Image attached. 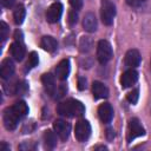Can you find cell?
<instances>
[{"instance_id": "obj_1", "label": "cell", "mask_w": 151, "mask_h": 151, "mask_svg": "<svg viewBox=\"0 0 151 151\" xmlns=\"http://www.w3.org/2000/svg\"><path fill=\"white\" fill-rule=\"evenodd\" d=\"M57 112L64 117L73 118V117H80L85 113L84 105L76 99H67L57 106Z\"/></svg>"}, {"instance_id": "obj_2", "label": "cell", "mask_w": 151, "mask_h": 151, "mask_svg": "<svg viewBox=\"0 0 151 151\" xmlns=\"http://www.w3.org/2000/svg\"><path fill=\"white\" fill-rule=\"evenodd\" d=\"M113 57V51L107 40H99L97 45V59L98 61L104 65L109 63Z\"/></svg>"}, {"instance_id": "obj_3", "label": "cell", "mask_w": 151, "mask_h": 151, "mask_svg": "<svg viewBox=\"0 0 151 151\" xmlns=\"http://www.w3.org/2000/svg\"><path fill=\"white\" fill-rule=\"evenodd\" d=\"M100 17H101V21L110 26L113 22V19L116 17V6L113 5V2H111L110 0H101V6H100Z\"/></svg>"}, {"instance_id": "obj_4", "label": "cell", "mask_w": 151, "mask_h": 151, "mask_svg": "<svg viewBox=\"0 0 151 151\" xmlns=\"http://www.w3.org/2000/svg\"><path fill=\"white\" fill-rule=\"evenodd\" d=\"M145 134V130L143 127V125L140 124L138 118H131L129 120V126H127V143H131L134 138L144 136Z\"/></svg>"}, {"instance_id": "obj_5", "label": "cell", "mask_w": 151, "mask_h": 151, "mask_svg": "<svg viewBox=\"0 0 151 151\" xmlns=\"http://www.w3.org/2000/svg\"><path fill=\"white\" fill-rule=\"evenodd\" d=\"M91 134V125L87 120H79L76 124V129H74V136L77 138L78 142H86L88 139Z\"/></svg>"}, {"instance_id": "obj_6", "label": "cell", "mask_w": 151, "mask_h": 151, "mask_svg": "<svg viewBox=\"0 0 151 151\" xmlns=\"http://www.w3.org/2000/svg\"><path fill=\"white\" fill-rule=\"evenodd\" d=\"M21 118L14 112V110L11 107H7L5 111H4V125L7 130H14L17 126H18V123Z\"/></svg>"}, {"instance_id": "obj_7", "label": "cell", "mask_w": 151, "mask_h": 151, "mask_svg": "<svg viewBox=\"0 0 151 151\" xmlns=\"http://www.w3.org/2000/svg\"><path fill=\"white\" fill-rule=\"evenodd\" d=\"M61 14H63V5L60 2H54L48 7L46 12V20L50 24H55L60 20Z\"/></svg>"}, {"instance_id": "obj_8", "label": "cell", "mask_w": 151, "mask_h": 151, "mask_svg": "<svg viewBox=\"0 0 151 151\" xmlns=\"http://www.w3.org/2000/svg\"><path fill=\"white\" fill-rule=\"evenodd\" d=\"M53 129H54V131L57 132V134L59 136V138L61 140H66L70 136V132H71L70 123H67L65 120H61V119H58L53 123Z\"/></svg>"}, {"instance_id": "obj_9", "label": "cell", "mask_w": 151, "mask_h": 151, "mask_svg": "<svg viewBox=\"0 0 151 151\" xmlns=\"http://www.w3.org/2000/svg\"><path fill=\"white\" fill-rule=\"evenodd\" d=\"M137 80H138V73H137V71L133 70V68H129V70H126L122 74L120 84H122V87L123 88H127V87H131L133 84H136Z\"/></svg>"}, {"instance_id": "obj_10", "label": "cell", "mask_w": 151, "mask_h": 151, "mask_svg": "<svg viewBox=\"0 0 151 151\" xmlns=\"http://www.w3.org/2000/svg\"><path fill=\"white\" fill-rule=\"evenodd\" d=\"M41 81L44 85V88L46 91V93L51 97H53L57 92V85H55V79L54 76H52L51 73H45L41 77Z\"/></svg>"}, {"instance_id": "obj_11", "label": "cell", "mask_w": 151, "mask_h": 151, "mask_svg": "<svg viewBox=\"0 0 151 151\" xmlns=\"http://www.w3.org/2000/svg\"><path fill=\"white\" fill-rule=\"evenodd\" d=\"M140 60H142V58H140V53H139L137 50H134V48L129 50V51L126 52V54H125V59H124L125 65H126L127 67H130V68H134V67L139 66Z\"/></svg>"}, {"instance_id": "obj_12", "label": "cell", "mask_w": 151, "mask_h": 151, "mask_svg": "<svg viewBox=\"0 0 151 151\" xmlns=\"http://www.w3.org/2000/svg\"><path fill=\"white\" fill-rule=\"evenodd\" d=\"M98 114H99V118L103 123L109 124L113 118V109H112L111 104H109V103L101 104L98 107Z\"/></svg>"}, {"instance_id": "obj_13", "label": "cell", "mask_w": 151, "mask_h": 151, "mask_svg": "<svg viewBox=\"0 0 151 151\" xmlns=\"http://www.w3.org/2000/svg\"><path fill=\"white\" fill-rule=\"evenodd\" d=\"M70 74V60L63 59L57 66H55V76L60 80H66Z\"/></svg>"}, {"instance_id": "obj_14", "label": "cell", "mask_w": 151, "mask_h": 151, "mask_svg": "<svg viewBox=\"0 0 151 151\" xmlns=\"http://www.w3.org/2000/svg\"><path fill=\"white\" fill-rule=\"evenodd\" d=\"M14 70H15V67H14V64L11 59L7 58V59L2 60V63L0 65V76H1V78L2 79H9L13 76Z\"/></svg>"}, {"instance_id": "obj_15", "label": "cell", "mask_w": 151, "mask_h": 151, "mask_svg": "<svg viewBox=\"0 0 151 151\" xmlns=\"http://www.w3.org/2000/svg\"><path fill=\"white\" fill-rule=\"evenodd\" d=\"M25 53H26V50H25V46H24L22 41H17L15 40L11 45V54L17 61H21L25 57Z\"/></svg>"}, {"instance_id": "obj_16", "label": "cell", "mask_w": 151, "mask_h": 151, "mask_svg": "<svg viewBox=\"0 0 151 151\" xmlns=\"http://www.w3.org/2000/svg\"><path fill=\"white\" fill-rule=\"evenodd\" d=\"M83 27L86 32H96L97 29V19H96V15L91 12L86 13L84 15V19H83Z\"/></svg>"}, {"instance_id": "obj_17", "label": "cell", "mask_w": 151, "mask_h": 151, "mask_svg": "<svg viewBox=\"0 0 151 151\" xmlns=\"http://www.w3.org/2000/svg\"><path fill=\"white\" fill-rule=\"evenodd\" d=\"M92 93L96 99H103L109 97V90L107 87L100 83V81H93L92 84Z\"/></svg>"}, {"instance_id": "obj_18", "label": "cell", "mask_w": 151, "mask_h": 151, "mask_svg": "<svg viewBox=\"0 0 151 151\" xmlns=\"http://www.w3.org/2000/svg\"><path fill=\"white\" fill-rule=\"evenodd\" d=\"M40 46H41L45 51L51 52V53H53V52H55V51L58 50V42H57V40H55L53 37H51V35H44V37L41 38V40H40Z\"/></svg>"}, {"instance_id": "obj_19", "label": "cell", "mask_w": 151, "mask_h": 151, "mask_svg": "<svg viewBox=\"0 0 151 151\" xmlns=\"http://www.w3.org/2000/svg\"><path fill=\"white\" fill-rule=\"evenodd\" d=\"M12 109L14 110V112H15L21 119H22L24 117H26L27 113H28V106H27V104H26L24 100H19V101L14 103V104L12 105Z\"/></svg>"}, {"instance_id": "obj_20", "label": "cell", "mask_w": 151, "mask_h": 151, "mask_svg": "<svg viewBox=\"0 0 151 151\" xmlns=\"http://www.w3.org/2000/svg\"><path fill=\"white\" fill-rule=\"evenodd\" d=\"M25 15H26V11H25V7L19 4L14 11H13V19H14V22L17 25H21L24 22V19H25Z\"/></svg>"}, {"instance_id": "obj_21", "label": "cell", "mask_w": 151, "mask_h": 151, "mask_svg": "<svg viewBox=\"0 0 151 151\" xmlns=\"http://www.w3.org/2000/svg\"><path fill=\"white\" fill-rule=\"evenodd\" d=\"M93 47V40L90 37H81L79 40V50L81 53H88Z\"/></svg>"}, {"instance_id": "obj_22", "label": "cell", "mask_w": 151, "mask_h": 151, "mask_svg": "<svg viewBox=\"0 0 151 151\" xmlns=\"http://www.w3.org/2000/svg\"><path fill=\"white\" fill-rule=\"evenodd\" d=\"M44 140H45V145L47 149H53L57 145V136L53 131L51 130H46L44 133Z\"/></svg>"}, {"instance_id": "obj_23", "label": "cell", "mask_w": 151, "mask_h": 151, "mask_svg": "<svg viewBox=\"0 0 151 151\" xmlns=\"http://www.w3.org/2000/svg\"><path fill=\"white\" fill-rule=\"evenodd\" d=\"M39 63V58H38V53L37 52H31L28 55V60L26 63V71L32 70L33 67H35Z\"/></svg>"}, {"instance_id": "obj_24", "label": "cell", "mask_w": 151, "mask_h": 151, "mask_svg": "<svg viewBox=\"0 0 151 151\" xmlns=\"http://www.w3.org/2000/svg\"><path fill=\"white\" fill-rule=\"evenodd\" d=\"M138 98H139V90H138V88L132 90V91L129 92L127 96H126V99H127L129 103H131L132 105H134V104L138 101Z\"/></svg>"}, {"instance_id": "obj_25", "label": "cell", "mask_w": 151, "mask_h": 151, "mask_svg": "<svg viewBox=\"0 0 151 151\" xmlns=\"http://www.w3.org/2000/svg\"><path fill=\"white\" fill-rule=\"evenodd\" d=\"M7 37H8V26H7L6 22L1 21L0 22V38H1V42L2 44L6 41Z\"/></svg>"}, {"instance_id": "obj_26", "label": "cell", "mask_w": 151, "mask_h": 151, "mask_svg": "<svg viewBox=\"0 0 151 151\" xmlns=\"http://www.w3.org/2000/svg\"><path fill=\"white\" fill-rule=\"evenodd\" d=\"M28 90V86L26 84V81H19L17 85H15V93L17 94H25Z\"/></svg>"}, {"instance_id": "obj_27", "label": "cell", "mask_w": 151, "mask_h": 151, "mask_svg": "<svg viewBox=\"0 0 151 151\" xmlns=\"http://www.w3.org/2000/svg\"><path fill=\"white\" fill-rule=\"evenodd\" d=\"M77 21H78V13L76 12V9H71L68 12V25L73 26L77 24Z\"/></svg>"}, {"instance_id": "obj_28", "label": "cell", "mask_w": 151, "mask_h": 151, "mask_svg": "<svg viewBox=\"0 0 151 151\" xmlns=\"http://www.w3.org/2000/svg\"><path fill=\"white\" fill-rule=\"evenodd\" d=\"M19 149L20 150H34L35 145L32 144V142H24L22 144L19 145Z\"/></svg>"}, {"instance_id": "obj_29", "label": "cell", "mask_w": 151, "mask_h": 151, "mask_svg": "<svg viewBox=\"0 0 151 151\" xmlns=\"http://www.w3.org/2000/svg\"><path fill=\"white\" fill-rule=\"evenodd\" d=\"M68 1L74 9H80L83 7V2H84V0H68Z\"/></svg>"}, {"instance_id": "obj_30", "label": "cell", "mask_w": 151, "mask_h": 151, "mask_svg": "<svg viewBox=\"0 0 151 151\" xmlns=\"http://www.w3.org/2000/svg\"><path fill=\"white\" fill-rule=\"evenodd\" d=\"M86 79H85V77H79L78 78V88L80 90V91H83V90H85L86 88Z\"/></svg>"}, {"instance_id": "obj_31", "label": "cell", "mask_w": 151, "mask_h": 151, "mask_svg": "<svg viewBox=\"0 0 151 151\" xmlns=\"http://www.w3.org/2000/svg\"><path fill=\"white\" fill-rule=\"evenodd\" d=\"M143 2H144V0H126V4L130 6H133V7H137V6L142 5Z\"/></svg>"}, {"instance_id": "obj_32", "label": "cell", "mask_w": 151, "mask_h": 151, "mask_svg": "<svg viewBox=\"0 0 151 151\" xmlns=\"http://www.w3.org/2000/svg\"><path fill=\"white\" fill-rule=\"evenodd\" d=\"M14 2H15V0H1V5L4 7H7V8L12 7L14 5Z\"/></svg>"}, {"instance_id": "obj_33", "label": "cell", "mask_w": 151, "mask_h": 151, "mask_svg": "<svg viewBox=\"0 0 151 151\" xmlns=\"http://www.w3.org/2000/svg\"><path fill=\"white\" fill-rule=\"evenodd\" d=\"M106 138H107L109 140H112V139L114 138V131H113V129L109 127V129L106 130Z\"/></svg>"}, {"instance_id": "obj_34", "label": "cell", "mask_w": 151, "mask_h": 151, "mask_svg": "<svg viewBox=\"0 0 151 151\" xmlns=\"http://www.w3.org/2000/svg\"><path fill=\"white\" fill-rule=\"evenodd\" d=\"M0 151H9V146L6 143H1L0 144Z\"/></svg>"}, {"instance_id": "obj_35", "label": "cell", "mask_w": 151, "mask_h": 151, "mask_svg": "<svg viewBox=\"0 0 151 151\" xmlns=\"http://www.w3.org/2000/svg\"><path fill=\"white\" fill-rule=\"evenodd\" d=\"M94 149H96V150H107V147H106V146H103V145H100V146H96Z\"/></svg>"}]
</instances>
